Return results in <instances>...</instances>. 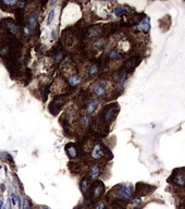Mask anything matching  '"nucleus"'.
I'll return each mask as SVG.
<instances>
[{"mask_svg":"<svg viewBox=\"0 0 185 209\" xmlns=\"http://www.w3.org/2000/svg\"><path fill=\"white\" fill-rule=\"evenodd\" d=\"M133 187L128 184H120L117 185L113 188V194L118 199H123V200H128L133 196Z\"/></svg>","mask_w":185,"mask_h":209,"instance_id":"f257e3e1","label":"nucleus"},{"mask_svg":"<svg viewBox=\"0 0 185 209\" xmlns=\"http://www.w3.org/2000/svg\"><path fill=\"white\" fill-rule=\"evenodd\" d=\"M119 110H120V107H119L118 104H108L107 107H104L101 115L104 122L107 123V124H110L118 115Z\"/></svg>","mask_w":185,"mask_h":209,"instance_id":"f03ea898","label":"nucleus"},{"mask_svg":"<svg viewBox=\"0 0 185 209\" xmlns=\"http://www.w3.org/2000/svg\"><path fill=\"white\" fill-rule=\"evenodd\" d=\"M91 91H93V93H94L95 96L99 97V98L106 97V95H107V93H108L106 82H104V81L95 82L94 85L91 86Z\"/></svg>","mask_w":185,"mask_h":209,"instance_id":"7ed1b4c3","label":"nucleus"},{"mask_svg":"<svg viewBox=\"0 0 185 209\" xmlns=\"http://www.w3.org/2000/svg\"><path fill=\"white\" fill-rule=\"evenodd\" d=\"M150 29V20L147 16H144L142 20H139L137 24H136V31L142 32L144 34H147Z\"/></svg>","mask_w":185,"mask_h":209,"instance_id":"20e7f679","label":"nucleus"},{"mask_svg":"<svg viewBox=\"0 0 185 209\" xmlns=\"http://www.w3.org/2000/svg\"><path fill=\"white\" fill-rule=\"evenodd\" d=\"M91 159H94V160H98L104 156V148L101 144L100 143L95 144L93 149H91Z\"/></svg>","mask_w":185,"mask_h":209,"instance_id":"39448f33","label":"nucleus"},{"mask_svg":"<svg viewBox=\"0 0 185 209\" xmlns=\"http://www.w3.org/2000/svg\"><path fill=\"white\" fill-rule=\"evenodd\" d=\"M139 61H141V59L138 57H136V56H134V57H131L130 59H128V60L125 61L124 64H123V69H124V72H131V71H133L134 69L136 68V65L139 63Z\"/></svg>","mask_w":185,"mask_h":209,"instance_id":"423d86ee","label":"nucleus"},{"mask_svg":"<svg viewBox=\"0 0 185 209\" xmlns=\"http://www.w3.org/2000/svg\"><path fill=\"white\" fill-rule=\"evenodd\" d=\"M113 12H115V16L120 18V16L124 15V14H128V13H131V12H134V9L131 8V7H128V5H119L113 9Z\"/></svg>","mask_w":185,"mask_h":209,"instance_id":"0eeeda50","label":"nucleus"},{"mask_svg":"<svg viewBox=\"0 0 185 209\" xmlns=\"http://www.w3.org/2000/svg\"><path fill=\"white\" fill-rule=\"evenodd\" d=\"M104 184H102V182L95 183L93 188H91V196H93V198H95V199L99 198V197L102 195V193H104Z\"/></svg>","mask_w":185,"mask_h":209,"instance_id":"6e6552de","label":"nucleus"},{"mask_svg":"<svg viewBox=\"0 0 185 209\" xmlns=\"http://www.w3.org/2000/svg\"><path fill=\"white\" fill-rule=\"evenodd\" d=\"M64 101H65L64 97H62V96L56 97L55 99L51 101V104H50V108H49L50 111H52V110H53V108H56L55 113H53V115H56V112H57V111H59V110H60V108L62 107V104H64Z\"/></svg>","mask_w":185,"mask_h":209,"instance_id":"1a4fd4ad","label":"nucleus"},{"mask_svg":"<svg viewBox=\"0 0 185 209\" xmlns=\"http://www.w3.org/2000/svg\"><path fill=\"white\" fill-rule=\"evenodd\" d=\"M104 34V27L100 26H91L87 31V36L88 37H97Z\"/></svg>","mask_w":185,"mask_h":209,"instance_id":"9d476101","label":"nucleus"},{"mask_svg":"<svg viewBox=\"0 0 185 209\" xmlns=\"http://www.w3.org/2000/svg\"><path fill=\"white\" fill-rule=\"evenodd\" d=\"M99 106V100L98 99H93L91 101H88L86 104V107H85V111H86L87 115H91L96 111L97 107Z\"/></svg>","mask_w":185,"mask_h":209,"instance_id":"9b49d317","label":"nucleus"},{"mask_svg":"<svg viewBox=\"0 0 185 209\" xmlns=\"http://www.w3.org/2000/svg\"><path fill=\"white\" fill-rule=\"evenodd\" d=\"M65 152H67V154L71 159H74V158L77 157V148L73 143H70L65 146Z\"/></svg>","mask_w":185,"mask_h":209,"instance_id":"f8f14e48","label":"nucleus"},{"mask_svg":"<svg viewBox=\"0 0 185 209\" xmlns=\"http://www.w3.org/2000/svg\"><path fill=\"white\" fill-rule=\"evenodd\" d=\"M100 175V168L98 167V165H93L88 170V178L91 180H96Z\"/></svg>","mask_w":185,"mask_h":209,"instance_id":"ddd939ff","label":"nucleus"},{"mask_svg":"<svg viewBox=\"0 0 185 209\" xmlns=\"http://www.w3.org/2000/svg\"><path fill=\"white\" fill-rule=\"evenodd\" d=\"M172 182L179 186H185V174H183V173H174L172 176Z\"/></svg>","mask_w":185,"mask_h":209,"instance_id":"4468645a","label":"nucleus"},{"mask_svg":"<svg viewBox=\"0 0 185 209\" xmlns=\"http://www.w3.org/2000/svg\"><path fill=\"white\" fill-rule=\"evenodd\" d=\"M82 82V77L77 74H72L68 77V84L70 86H77Z\"/></svg>","mask_w":185,"mask_h":209,"instance_id":"2eb2a0df","label":"nucleus"},{"mask_svg":"<svg viewBox=\"0 0 185 209\" xmlns=\"http://www.w3.org/2000/svg\"><path fill=\"white\" fill-rule=\"evenodd\" d=\"M5 27H7V29H8L9 32H10L12 35H18L19 33V26L16 25L14 22L10 21V20H8V21L5 22Z\"/></svg>","mask_w":185,"mask_h":209,"instance_id":"dca6fc26","label":"nucleus"},{"mask_svg":"<svg viewBox=\"0 0 185 209\" xmlns=\"http://www.w3.org/2000/svg\"><path fill=\"white\" fill-rule=\"evenodd\" d=\"M104 45H106V38L104 37H99V38H97L96 40L93 42L91 47L95 50H99L101 49L102 47H104Z\"/></svg>","mask_w":185,"mask_h":209,"instance_id":"f3484780","label":"nucleus"},{"mask_svg":"<svg viewBox=\"0 0 185 209\" xmlns=\"http://www.w3.org/2000/svg\"><path fill=\"white\" fill-rule=\"evenodd\" d=\"M122 57V53L120 52V50L118 49H112L108 52V59H110V60H119Z\"/></svg>","mask_w":185,"mask_h":209,"instance_id":"a211bd4d","label":"nucleus"},{"mask_svg":"<svg viewBox=\"0 0 185 209\" xmlns=\"http://www.w3.org/2000/svg\"><path fill=\"white\" fill-rule=\"evenodd\" d=\"M89 186H91V182H89L88 178H84L83 180L81 181V183H80V188H81V191L83 194L87 193Z\"/></svg>","mask_w":185,"mask_h":209,"instance_id":"6ab92c4d","label":"nucleus"},{"mask_svg":"<svg viewBox=\"0 0 185 209\" xmlns=\"http://www.w3.org/2000/svg\"><path fill=\"white\" fill-rule=\"evenodd\" d=\"M37 26V15L36 14H32L29 15V20H27V27L31 29H36Z\"/></svg>","mask_w":185,"mask_h":209,"instance_id":"aec40b11","label":"nucleus"},{"mask_svg":"<svg viewBox=\"0 0 185 209\" xmlns=\"http://www.w3.org/2000/svg\"><path fill=\"white\" fill-rule=\"evenodd\" d=\"M80 122H81V125L82 128H87V126L91 125V117H89L88 115H82L81 117V120H80Z\"/></svg>","mask_w":185,"mask_h":209,"instance_id":"412c9836","label":"nucleus"},{"mask_svg":"<svg viewBox=\"0 0 185 209\" xmlns=\"http://www.w3.org/2000/svg\"><path fill=\"white\" fill-rule=\"evenodd\" d=\"M87 72H88V76H95L96 74H98L99 72V67L96 64V63H91V65L87 69Z\"/></svg>","mask_w":185,"mask_h":209,"instance_id":"4be33fe9","label":"nucleus"},{"mask_svg":"<svg viewBox=\"0 0 185 209\" xmlns=\"http://www.w3.org/2000/svg\"><path fill=\"white\" fill-rule=\"evenodd\" d=\"M11 203H12V205L14 207L18 206L19 208H21V199L19 198L16 194H11Z\"/></svg>","mask_w":185,"mask_h":209,"instance_id":"5701e85b","label":"nucleus"},{"mask_svg":"<svg viewBox=\"0 0 185 209\" xmlns=\"http://www.w3.org/2000/svg\"><path fill=\"white\" fill-rule=\"evenodd\" d=\"M53 19H55V10H53V9H51V10L49 11V13H48L47 25H50V24L52 23V21H53Z\"/></svg>","mask_w":185,"mask_h":209,"instance_id":"b1692460","label":"nucleus"},{"mask_svg":"<svg viewBox=\"0 0 185 209\" xmlns=\"http://www.w3.org/2000/svg\"><path fill=\"white\" fill-rule=\"evenodd\" d=\"M23 209H32L31 201H29V198L24 199V201H23Z\"/></svg>","mask_w":185,"mask_h":209,"instance_id":"393cba45","label":"nucleus"},{"mask_svg":"<svg viewBox=\"0 0 185 209\" xmlns=\"http://www.w3.org/2000/svg\"><path fill=\"white\" fill-rule=\"evenodd\" d=\"M94 209H106V204L104 201H98L94 206Z\"/></svg>","mask_w":185,"mask_h":209,"instance_id":"a878e982","label":"nucleus"},{"mask_svg":"<svg viewBox=\"0 0 185 209\" xmlns=\"http://www.w3.org/2000/svg\"><path fill=\"white\" fill-rule=\"evenodd\" d=\"M3 3H5V5H18L19 1H16V0H12V1H8V0H5V1H3Z\"/></svg>","mask_w":185,"mask_h":209,"instance_id":"bb28decb","label":"nucleus"},{"mask_svg":"<svg viewBox=\"0 0 185 209\" xmlns=\"http://www.w3.org/2000/svg\"><path fill=\"white\" fill-rule=\"evenodd\" d=\"M61 58H62V52H59L57 56H56V58H55V63H57V62H59V61L61 60Z\"/></svg>","mask_w":185,"mask_h":209,"instance_id":"cd10ccee","label":"nucleus"},{"mask_svg":"<svg viewBox=\"0 0 185 209\" xmlns=\"http://www.w3.org/2000/svg\"><path fill=\"white\" fill-rule=\"evenodd\" d=\"M141 198L139 197H136V198H134L133 200H132V204L133 205H138V204H141Z\"/></svg>","mask_w":185,"mask_h":209,"instance_id":"c85d7f7f","label":"nucleus"},{"mask_svg":"<svg viewBox=\"0 0 185 209\" xmlns=\"http://www.w3.org/2000/svg\"><path fill=\"white\" fill-rule=\"evenodd\" d=\"M39 209H47L46 207H44V206H42V207H39Z\"/></svg>","mask_w":185,"mask_h":209,"instance_id":"c756f323","label":"nucleus"},{"mask_svg":"<svg viewBox=\"0 0 185 209\" xmlns=\"http://www.w3.org/2000/svg\"><path fill=\"white\" fill-rule=\"evenodd\" d=\"M1 206H2V201H0V209H1Z\"/></svg>","mask_w":185,"mask_h":209,"instance_id":"7c9ffc66","label":"nucleus"}]
</instances>
